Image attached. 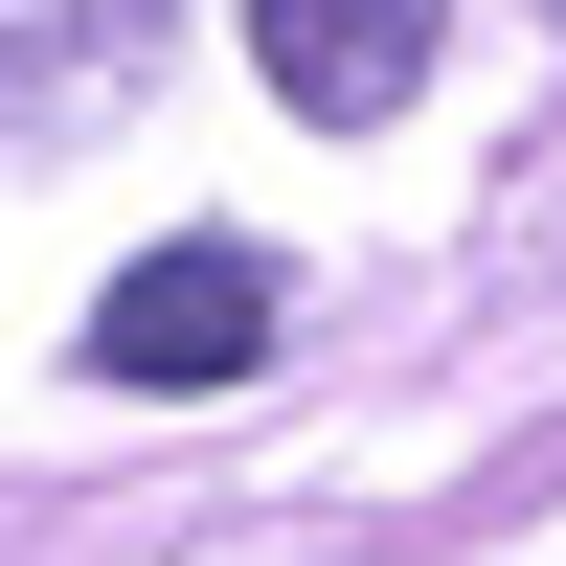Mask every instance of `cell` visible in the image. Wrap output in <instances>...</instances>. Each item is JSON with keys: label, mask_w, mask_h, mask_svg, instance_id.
<instances>
[{"label": "cell", "mask_w": 566, "mask_h": 566, "mask_svg": "<svg viewBox=\"0 0 566 566\" xmlns=\"http://www.w3.org/2000/svg\"><path fill=\"white\" fill-rule=\"evenodd\" d=\"M136 23H159V0H0V91H69V69H114Z\"/></svg>", "instance_id": "3"}, {"label": "cell", "mask_w": 566, "mask_h": 566, "mask_svg": "<svg viewBox=\"0 0 566 566\" xmlns=\"http://www.w3.org/2000/svg\"><path fill=\"white\" fill-rule=\"evenodd\" d=\"M272 363V250H136L114 295H91V386H250Z\"/></svg>", "instance_id": "1"}, {"label": "cell", "mask_w": 566, "mask_h": 566, "mask_svg": "<svg viewBox=\"0 0 566 566\" xmlns=\"http://www.w3.org/2000/svg\"><path fill=\"white\" fill-rule=\"evenodd\" d=\"M431 23H453V0H250V69L272 91H295V114H408V91H431Z\"/></svg>", "instance_id": "2"}, {"label": "cell", "mask_w": 566, "mask_h": 566, "mask_svg": "<svg viewBox=\"0 0 566 566\" xmlns=\"http://www.w3.org/2000/svg\"><path fill=\"white\" fill-rule=\"evenodd\" d=\"M544 23H566V0H544Z\"/></svg>", "instance_id": "4"}]
</instances>
